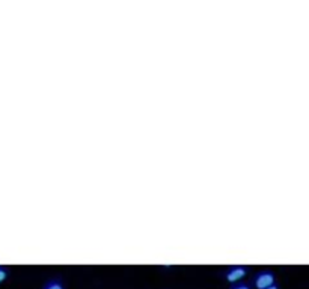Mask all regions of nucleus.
<instances>
[{"label":"nucleus","mask_w":309,"mask_h":289,"mask_svg":"<svg viewBox=\"0 0 309 289\" xmlns=\"http://www.w3.org/2000/svg\"><path fill=\"white\" fill-rule=\"evenodd\" d=\"M251 274H252L251 267H247V265H229L228 268L223 270L222 279L229 285H234V283H238V282H244Z\"/></svg>","instance_id":"obj_1"},{"label":"nucleus","mask_w":309,"mask_h":289,"mask_svg":"<svg viewBox=\"0 0 309 289\" xmlns=\"http://www.w3.org/2000/svg\"><path fill=\"white\" fill-rule=\"evenodd\" d=\"M254 289H266L274 283H277V277L276 272L272 270H261L251 277V282Z\"/></svg>","instance_id":"obj_2"},{"label":"nucleus","mask_w":309,"mask_h":289,"mask_svg":"<svg viewBox=\"0 0 309 289\" xmlns=\"http://www.w3.org/2000/svg\"><path fill=\"white\" fill-rule=\"evenodd\" d=\"M41 289H68V288H67V283H65L64 277H62V276H53V277H49L47 280L44 282Z\"/></svg>","instance_id":"obj_3"},{"label":"nucleus","mask_w":309,"mask_h":289,"mask_svg":"<svg viewBox=\"0 0 309 289\" xmlns=\"http://www.w3.org/2000/svg\"><path fill=\"white\" fill-rule=\"evenodd\" d=\"M11 276V270L9 267L6 265H0V285H2L3 282H6Z\"/></svg>","instance_id":"obj_4"},{"label":"nucleus","mask_w":309,"mask_h":289,"mask_svg":"<svg viewBox=\"0 0 309 289\" xmlns=\"http://www.w3.org/2000/svg\"><path fill=\"white\" fill-rule=\"evenodd\" d=\"M228 289H254L252 285L249 282H238V283H234V285H229Z\"/></svg>","instance_id":"obj_5"},{"label":"nucleus","mask_w":309,"mask_h":289,"mask_svg":"<svg viewBox=\"0 0 309 289\" xmlns=\"http://www.w3.org/2000/svg\"><path fill=\"white\" fill-rule=\"evenodd\" d=\"M266 289H282V288H281L279 283H274V285H272V286H269V288H266Z\"/></svg>","instance_id":"obj_6"}]
</instances>
